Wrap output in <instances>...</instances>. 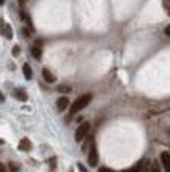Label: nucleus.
Here are the masks:
<instances>
[{
    "instance_id": "f257e3e1",
    "label": "nucleus",
    "mask_w": 170,
    "mask_h": 172,
    "mask_svg": "<svg viewBox=\"0 0 170 172\" xmlns=\"http://www.w3.org/2000/svg\"><path fill=\"white\" fill-rule=\"evenodd\" d=\"M90 101H91V93H85V95L79 96V98H77V100L73 103V106H71V115H74L76 112L82 111Z\"/></svg>"
},
{
    "instance_id": "f03ea898",
    "label": "nucleus",
    "mask_w": 170,
    "mask_h": 172,
    "mask_svg": "<svg viewBox=\"0 0 170 172\" xmlns=\"http://www.w3.org/2000/svg\"><path fill=\"white\" fill-rule=\"evenodd\" d=\"M88 131H90V123L88 122H84V123H81L79 125V128L76 129V134H74V137H76V141L77 142H81L87 134H88Z\"/></svg>"
},
{
    "instance_id": "7ed1b4c3",
    "label": "nucleus",
    "mask_w": 170,
    "mask_h": 172,
    "mask_svg": "<svg viewBox=\"0 0 170 172\" xmlns=\"http://www.w3.org/2000/svg\"><path fill=\"white\" fill-rule=\"evenodd\" d=\"M88 164L93 166V167L98 164V149H96L95 144L90 147V152H88Z\"/></svg>"
},
{
    "instance_id": "20e7f679",
    "label": "nucleus",
    "mask_w": 170,
    "mask_h": 172,
    "mask_svg": "<svg viewBox=\"0 0 170 172\" xmlns=\"http://www.w3.org/2000/svg\"><path fill=\"white\" fill-rule=\"evenodd\" d=\"M0 33H3V36L8 38V39L13 38V29H11V25L10 24H5L3 19H0Z\"/></svg>"
},
{
    "instance_id": "39448f33",
    "label": "nucleus",
    "mask_w": 170,
    "mask_h": 172,
    "mask_svg": "<svg viewBox=\"0 0 170 172\" xmlns=\"http://www.w3.org/2000/svg\"><path fill=\"white\" fill-rule=\"evenodd\" d=\"M161 163L164 166V170L170 172V153L168 152H162L161 153Z\"/></svg>"
},
{
    "instance_id": "423d86ee",
    "label": "nucleus",
    "mask_w": 170,
    "mask_h": 172,
    "mask_svg": "<svg viewBox=\"0 0 170 172\" xmlns=\"http://www.w3.org/2000/svg\"><path fill=\"white\" fill-rule=\"evenodd\" d=\"M19 150H22V152H30L32 150V142H30V139H27V137L21 139V142H19Z\"/></svg>"
},
{
    "instance_id": "0eeeda50",
    "label": "nucleus",
    "mask_w": 170,
    "mask_h": 172,
    "mask_svg": "<svg viewBox=\"0 0 170 172\" xmlns=\"http://www.w3.org/2000/svg\"><path fill=\"white\" fill-rule=\"evenodd\" d=\"M32 54H33V57H35V59H38V60L41 59V54H43V49H41V41H36V43H35V46L32 47Z\"/></svg>"
},
{
    "instance_id": "6e6552de",
    "label": "nucleus",
    "mask_w": 170,
    "mask_h": 172,
    "mask_svg": "<svg viewBox=\"0 0 170 172\" xmlns=\"http://www.w3.org/2000/svg\"><path fill=\"white\" fill-rule=\"evenodd\" d=\"M68 104H69L68 96H61V98H58V100H57V108H58L60 111L66 109V108H68Z\"/></svg>"
},
{
    "instance_id": "1a4fd4ad",
    "label": "nucleus",
    "mask_w": 170,
    "mask_h": 172,
    "mask_svg": "<svg viewBox=\"0 0 170 172\" xmlns=\"http://www.w3.org/2000/svg\"><path fill=\"white\" fill-rule=\"evenodd\" d=\"M43 77H44V81L49 82V84H50V82H55V76L52 74L47 68H43Z\"/></svg>"
},
{
    "instance_id": "9d476101",
    "label": "nucleus",
    "mask_w": 170,
    "mask_h": 172,
    "mask_svg": "<svg viewBox=\"0 0 170 172\" xmlns=\"http://www.w3.org/2000/svg\"><path fill=\"white\" fill-rule=\"evenodd\" d=\"M145 164H147V161H145V160H142L140 163H137V164H134L132 167H131L129 170H126V172H140V170L143 169V166H145Z\"/></svg>"
},
{
    "instance_id": "9b49d317",
    "label": "nucleus",
    "mask_w": 170,
    "mask_h": 172,
    "mask_svg": "<svg viewBox=\"0 0 170 172\" xmlns=\"http://www.w3.org/2000/svg\"><path fill=\"white\" fill-rule=\"evenodd\" d=\"M22 71H24L25 79H32V77H33V74H32V68H30V65H29V63H25L24 67H22Z\"/></svg>"
},
{
    "instance_id": "f8f14e48",
    "label": "nucleus",
    "mask_w": 170,
    "mask_h": 172,
    "mask_svg": "<svg viewBox=\"0 0 170 172\" xmlns=\"http://www.w3.org/2000/svg\"><path fill=\"white\" fill-rule=\"evenodd\" d=\"M16 96H18V100H21V101H25L29 96H27V92L25 90H22V88H18L16 90Z\"/></svg>"
},
{
    "instance_id": "ddd939ff",
    "label": "nucleus",
    "mask_w": 170,
    "mask_h": 172,
    "mask_svg": "<svg viewBox=\"0 0 170 172\" xmlns=\"http://www.w3.org/2000/svg\"><path fill=\"white\" fill-rule=\"evenodd\" d=\"M21 19H22L24 22H27V24H29V27L32 29V19H30V16L27 14V13H24V11H21Z\"/></svg>"
},
{
    "instance_id": "4468645a",
    "label": "nucleus",
    "mask_w": 170,
    "mask_h": 172,
    "mask_svg": "<svg viewBox=\"0 0 170 172\" xmlns=\"http://www.w3.org/2000/svg\"><path fill=\"white\" fill-rule=\"evenodd\" d=\"M57 90L60 92V93H68V92H71V88H69V87H66V85H58V87H57Z\"/></svg>"
},
{
    "instance_id": "2eb2a0df",
    "label": "nucleus",
    "mask_w": 170,
    "mask_h": 172,
    "mask_svg": "<svg viewBox=\"0 0 170 172\" xmlns=\"http://www.w3.org/2000/svg\"><path fill=\"white\" fill-rule=\"evenodd\" d=\"M32 30H33V29H30V27H29V29H22L24 36H25V38H30V36H32Z\"/></svg>"
},
{
    "instance_id": "dca6fc26",
    "label": "nucleus",
    "mask_w": 170,
    "mask_h": 172,
    "mask_svg": "<svg viewBox=\"0 0 170 172\" xmlns=\"http://www.w3.org/2000/svg\"><path fill=\"white\" fill-rule=\"evenodd\" d=\"M151 167H153V172H161V167H159V163H156V161H154V163L151 164Z\"/></svg>"
},
{
    "instance_id": "f3484780",
    "label": "nucleus",
    "mask_w": 170,
    "mask_h": 172,
    "mask_svg": "<svg viewBox=\"0 0 170 172\" xmlns=\"http://www.w3.org/2000/svg\"><path fill=\"white\" fill-rule=\"evenodd\" d=\"M8 167L11 169V172H13V170H18V169H19V166H18V164H13V163H10V166H8Z\"/></svg>"
},
{
    "instance_id": "a211bd4d",
    "label": "nucleus",
    "mask_w": 170,
    "mask_h": 172,
    "mask_svg": "<svg viewBox=\"0 0 170 172\" xmlns=\"http://www.w3.org/2000/svg\"><path fill=\"white\" fill-rule=\"evenodd\" d=\"M98 172H113V170H112V169H109V167H101Z\"/></svg>"
},
{
    "instance_id": "6ab92c4d",
    "label": "nucleus",
    "mask_w": 170,
    "mask_h": 172,
    "mask_svg": "<svg viewBox=\"0 0 170 172\" xmlns=\"http://www.w3.org/2000/svg\"><path fill=\"white\" fill-rule=\"evenodd\" d=\"M19 52H21L19 46H14V49H13V54H14V55H18V54H19Z\"/></svg>"
},
{
    "instance_id": "aec40b11",
    "label": "nucleus",
    "mask_w": 170,
    "mask_h": 172,
    "mask_svg": "<svg viewBox=\"0 0 170 172\" xmlns=\"http://www.w3.org/2000/svg\"><path fill=\"white\" fill-rule=\"evenodd\" d=\"M164 33L167 35V36H170V24L167 25V27H165V30H164Z\"/></svg>"
},
{
    "instance_id": "412c9836",
    "label": "nucleus",
    "mask_w": 170,
    "mask_h": 172,
    "mask_svg": "<svg viewBox=\"0 0 170 172\" xmlns=\"http://www.w3.org/2000/svg\"><path fill=\"white\" fill-rule=\"evenodd\" d=\"M25 3H27V0H19V6H21V8H24Z\"/></svg>"
},
{
    "instance_id": "4be33fe9",
    "label": "nucleus",
    "mask_w": 170,
    "mask_h": 172,
    "mask_svg": "<svg viewBox=\"0 0 170 172\" xmlns=\"http://www.w3.org/2000/svg\"><path fill=\"white\" fill-rule=\"evenodd\" d=\"M77 167H79V169H81V172H87V169H85V167H84V166H82L81 163H79V164H77Z\"/></svg>"
},
{
    "instance_id": "5701e85b",
    "label": "nucleus",
    "mask_w": 170,
    "mask_h": 172,
    "mask_svg": "<svg viewBox=\"0 0 170 172\" xmlns=\"http://www.w3.org/2000/svg\"><path fill=\"white\" fill-rule=\"evenodd\" d=\"M0 172H6V167H5V164H2V163H0Z\"/></svg>"
},
{
    "instance_id": "b1692460",
    "label": "nucleus",
    "mask_w": 170,
    "mask_h": 172,
    "mask_svg": "<svg viewBox=\"0 0 170 172\" xmlns=\"http://www.w3.org/2000/svg\"><path fill=\"white\" fill-rule=\"evenodd\" d=\"M3 100H5V98H3V95H2V93H0V103H2Z\"/></svg>"
},
{
    "instance_id": "393cba45",
    "label": "nucleus",
    "mask_w": 170,
    "mask_h": 172,
    "mask_svg": "<svg viewBox=\"0 0 170 172\" xmlns=\"http://www.w3.org/2000/svg\"><path fill=\"white\" fill-rule=\"evenodd\" d=\"M5 3V0H0V5H3Z\"/></svg>"
},
{
    "instance_id": "a878e982",
    "label": "nucleus",
    "mask_w": 170,
    "mask_h": 172,
    "mask_svg": "<svg viewBox=\"0 0 170 172\" xmlns=\"http://www.w3.org/2000/svg\"><path fill=\"white\" fill-rule=\"evenodd\" d=\"M167 2H170V0H167Z\"/></svg>"
}]
</instances>
